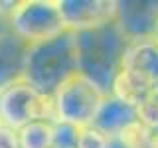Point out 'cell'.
Returning <instances> with one entry per match:
<instances>
[{"instance_id": "6da1fadb", "label": "cell", "mask_w": 158, "mask_h": 148, "mask_svg": "<svg viewBox=\"0 0 158 148\" xmlns=\"http://www.w3.org/2000/svg\"><path fill=\"white\" fill-rule=\"evenodd\" d=\"M73 36L79 73L93 81L105 95H111V85L121 71L123 56L128 46L127 36L117 22Z\"/></svg>"}, {"instance_id": "7a4b0ae2", "label": "cell", "mask_w": 158, "mask_h": 148, "mask_svg": "<svg viewBox=\"0 0 158 148\" xmlns=\"http://www.w3.org/2000/svg\"><path fill=\"white\" fill-rule=\"evenodd\" d=\"M75 73H79V69L75 36L71 32H63L53 39L28 47L22 79L42 95L52 97Z\"/></svg>"}, {"instance_id": "3957f363", "label": "cell", "mask_w": 158, "mask_h": 148, "mask_svg": "<svg viewBox=\"0 0 158 148\" xmlns=\"http://www.w3.org/2000/svg\"><path fill=\"white\" fill-rule=\"evenodd\" d=\"M6 28L28 47L67 32L59 0H16L6 18Z\"/></svg>"}, {"instance_id": "277c9868", "label": "cell", "mask_w": 158, "mask_h": 148, "mask_svg": "<svg viewBox=\"0 0 158 148\" xmlns=\"http://www.w3.org/2000/svg\"><path fill=\"white\" fill-rule=\"evenodd\" d=\"M107 97L109 95H105L85 75L75 73L52 95L56 121L67 122L77 128L91 126L93 118L97 117L99 109Z\"/></svg>"}, {"instance_id": "5b68a950", "label": "cell", "mask_w": 158, "mask_h": 148, "mask_svg": "<svg viewBox=\"0 0 158 148\" xmlns=\"http://www.w3.org/2000/svg\"><path fill=\"white\" fill-rule=\"evenodd\" d=\"M34 121L56 122L52 97L42 95L24 79L0 89V125L18 130Z\"/></svg>"}, {"instance_id": "8992f818", "label": "cell", "mask_w": 158, "mask_h": 148, "mask_svg": "<svg viewBox=\"0 0 158 148\" xmlns=\"http://www.w3.org/2000/svg\"><path fill=\"white\" fill-rule=\"evenodd\" d=\"M63 26L67 32L79 34L117 22V0H59Z\"/></svg>"}, {"instance_id": "52a82bcc", "label": "cell", "mask_w": 158, "mask_h": 148, "mask_svg": "<svg viewBox=\"0 0 158 148\" xmlns=\"http://www.w3.org/2000/svg\"><path fill=\"white\" fill-rule=\"evenodd\" d=\"M117 24L128 42L154 36L158 0H117Z\"/></svg>"}, {"instance_id": "ba28073f", "label": "cell", "mask_w": 158, "mask_h": 148, "mask_svg": "<svg viewBox=\"0 0 158 148\" xmlns=\"http://www.w3.org/2000/svg\"><path fill=\"white\" fill-rule=\"evenodd\" d=\"M121 69L144 77L152 85L158 83V42L156 38H142L128 42Z\"/></svg>"}, {"instance_id": "9c48e42d", "label": "cell", "mask_w": 158, "mask_h": 148, "mask_svg": "<svg viewBox=\"0 0 158 148\" xmlns=\"http://www.w3.org/2000/svg\"><path fill=\"white\" fill-rule=\"evenodd\" d=\"M28 46L10 30L0 34V89L22 79Z\"/></svg>"}, {"instance_id": "30bf717a", "label": "cell", "mask_w": 158, "mask_h": 148, "mask_svg": "<svg viewBox=\"0 0 158 148\" xmlns=\"http://www.w3.org/2000/svg\"><path fill=\"white\" fill-rule=\"evenodd\" d=\"M132 121H136V109L109 95L105 101H103L97 117L93 118L91 126L97 128L99 132H103V134L109 136V138H115L118 132L127 125H131Z\"/></svg>"}, {"instance_id": "8fae6325", "label": "cell", "mask_w": 158, "mask_h": 148, "mask_svg": "<svg viewBox=\"0 0 158 148\" xmlns=\"http://www.w3.org/2000/svg\"><path fill=\"white\" fill-rule=\"evenodd\" d=\"M152 91H154V85L150 81H146L144 77L136 75L132 71H127V69H121L117 73L115 81L111 85V97H115L135 109L140 103H144L152 95Z\"/></svg>"}, {"instance_id": "7c38bea8", "label": "cell", "mask_w": 158, "mask_h": 148, "mask_svg": "<svg viewBox=\"0 0 158 148\" xmlns=\"http://www.w3.org/2000/svg\"><path fill=\"white\" fill-rule=\"evenodd\" d=\"M18 148H52L53 144V122L34 121L16 130Z\"/></svg>"}, {"instance_id": "4fadbf2b", "label": "cell", "mask_w": 158, "mask_h": 148, "mask_svg": "<svg viewBox=\"0 0 158 148\" xmlns=\"http://www.w3.org/2000/svg\"><path fill=\"white\" fill-rule=\"evenodd\" d=\"M152 130L146 128L140 121H132L113 138L121 148H148Z\"/></svg>"}, {"instance_id": "5bb4252c", "label": "cell", "mask_w": 158, "mask_h": 148, "mask_svg": "<svg viewBox=\"0 0 158 148\" xmlns=\"http://www.w3.org/2000/svg\"><path fill=\"white\" fill-rule=\"evenodd\" d=\"M79 128L67 122H53V144L52 148H77Z\"/></svg>"}, {"instance_id": "9a60e30c", "label": "cell", "mask_w": 158, "mask_h": 148, "mask_svg": "<svg viewBox=\"0 0 158 148\" xmlns=\"http://www.w3.org/2000/svg\"><path fill=\"white\" fill-rule=\"evenodd\" d=\"M136 121H140L152 132L158 130V95L152 93L144 103L136 107Z\"/></svg>"}, {"instance_id": "2e32d148", "label": "cell", "mask_w": 158, "mask_h": 148, "mask_svg": "<svg viewBox=\"0 0 158 148\" xmlns=\"http://www.w3.org/2000/svg\"><path fill=\"white\" fill-rule=\"evenodd\" d=\"M113 138L105 136L93 126L79 128V146L77 148H109Z\"/></svg>"}, {"instance_id": "e0dca14e", "label": "cell", "mask_w": 158, "mask_h": 148, "mask_svg": "<svg viewBox=\"0 0 158 148\" xmlns=\"http://www.w3.org/2000/svg\"><path fill=\"white\" fill-rule=\"evenodd\" d=\"M0 148H18L16 130L6 126H0Z\"/></svg>"}, {"instance_id": "ac0fdd59", "label": "cell", "mask_w": 158, "mask_h": 148, "mask_svg": "<svg viewBox=\"0 0 158 148\" xmlns=\"http://www.w3.org/2000/svg\"><path fill=\"white\" fill-rule=\"evenodd\" d=\"M148 148H158V130L152 132V136H150V144H148Z\"/></svg>"}, {"instance_id": "d6986e66", "label": "cell", "mask_w": 158, "mask_h": 148, "mask_svg": "<svg viewBox=\"0 0 158 148\" xmlns=\"http://www.w3.org/2000/svg\"><path fill=\"white\" fill-rule=\"evenodd\" d=\"M6 30H8V28H6V22H4V20L0 18V34H2V32H6Z\"/></svg>"}, {"instance_id": "ffe728a7", "label": "cell", "mask_w": 158, "mask_h": 148, "mask_svg": "<svg viewBox=\"0 0 158 148\" xmlns=\"http://www.w3.org/2000/svg\"><path fill=\"white\" fill-rule=\"evenodd\" d=\"M154 38H156V42H158V22H156V32H154Z\"/></svg>"}, {"instance_id": "44dd1931", "label": "cell", "mask_w": 158, "mask_h": 148, "mask_svg": "<svg viewBox=\"0 0 158 148\" xmlns=\"http://www.w3.org/2000/svg\"><path fill=\"white\" fill-rule=\"evenodd\" d=\"M0 126H2V125H0Z\"/></svg>"}]
</instances>
